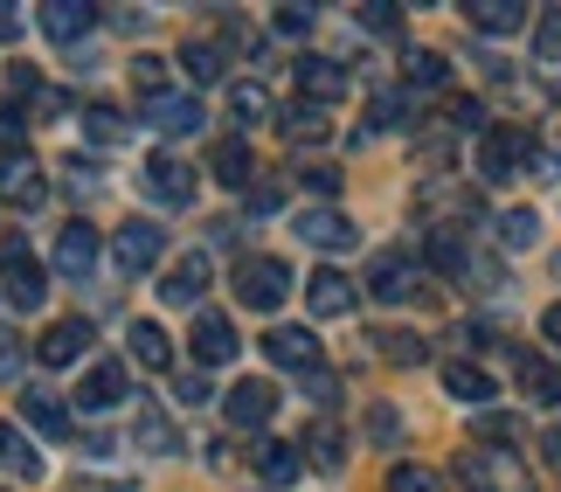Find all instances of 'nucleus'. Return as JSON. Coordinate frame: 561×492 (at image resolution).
I'll use <instances>...</instances> for the list:
<instances>
[{"label": "nucleus", "instance_id": "obj_1", "mask_svg": "<svg viewBox=\"0 0 561 492\" xmlns=\"http://www.w3.org/2000/svg\"><path fill=\"white\" fill-rule=\"evenodd\" d=\"M0 298H8L14 312H42V298H49V271H42V256L21 237L0 243Z\"/></svg>", "mask_w": 561, "mask_h": 492}, {"label": "nucleus", "instance_id": "obj_2", "mask_svg": "<svg viewBox=\"0 0 561 492\" xmlns=\"http://www.w3.org/2000/svg\"><path fill=\"white\" fill-rule=\"evenodd\" d=\"M458 479H465V492H534L520 451H485V444L458 451Z\"/></svg>", "mask_w": 561, "mask_h": 492}, {"label": "nucleus", "instance_id": "obj_3", "mask_svg": "<svg viewBox=\"0 0 561 492\" xmlns=\"http://www.w3.org/2000/svg\"><path fill=\"white\" fill-rule=\"evenodd\" d=\"M285 291H291V271L277 264V256H243V264H236V298H243L250 312H277Z\"/></svg>", "mask_w": 561, "mask_h": 492}, {"label": "nucleus", "instance_id": "obj_4", "mask_svg": "<svg viewBox=\"0 0 561 492\" xmlns=\"http://www.w3.org/2000/svg\"><path fill=\"white\" fill-rule=\"evenodd\" d=\"M527 153H534V139H527V133H513V125H492V133L479 139V181H485V187L513 181V174L527 167Z\"/></svg>", "mask_w": 561, "mask_h": 492}, {"label": "nucleus", "instance_id": "obj_5", "mask_svg": "<svg viewBox=\"0 0 561 492\" xmlns=\"http://www.w3.org/2000/svg\"><path fill=\"white\" fill-rule=\"evenodd\" d=\"M112 256H118V271H125V277L153 271L160 256H167V229H160V222H146V216H133V222H125L118 237H112Z\"/></svg>", "mask_w": 561, "mask_h": 492}, {"label": "nucleus", "instance_id": "obj_6", "mask_svg": "<svg viewBox=\"0 0 561 492\" xmlns=\"http://www.w3.org/2000/svg\"><path fill=\"white\" fill-rule=\"evenodd\" d=\"M139 181H146V195H153L160 208H187L194 202V167L181 153H153L139 167Z\"/></svg>", "mask_w": 561, "mask_h": 492}, {"label": "nucleus", "instance_id": "obj_7", "mask_svg": "<svg viewBox=\"0 0 561 492\" xmlns=\"http://www.w3.org/2000/svg\"><path fill=\"white\" fill-rule=\"evenodd\" d=\"M0 202L28 216V208L49 202V174H42V167H35L28 153H8V160H0Z\"/></svg>", "mask_w": 561, "mask_h": 492}, {"label": "nucleus", "instance_id": "obj_8", "mask_svg": "<svg viewBox=\"0 0 561 492\" xmlns=\"http://www.w3.org/2000/svg\"><path fill=\"white\" fill-rule=\"evenodd\" d=\"M125 389H133V375H125V361H98V368L77 381V410L104 416V410H118V402H125Z\"/></svg>", "mask_w": 561, "mask_h": 492}, {"label": "nucleus", "instance_id": "obj_9", "mask_svg": "<svg viewBox=\"0 0 561 492\" xmlns=\"http://www.w3.org/2000/svg\"><path fill=\"white\" fill-rule=\"evenodd\" d=\"M222 410H229V423H236V431H264V423L277 416V389H271V381H236V389L222 396Z\"/></svg>", "mask_w": 561, "mask_h": 492}, {"label": "nucleus", "instance_id": "obj_10", "mask_svg": "<svg viewBox=\"0 0 561 492\" xmlns=\"http://www.w3.org/2000/svg\"><path fill=\"white\" fill-rule=\"evenodd\" d=\"M306 306H312V319H347L354 312V277L333 271V264H319L306 277Z\"/></svg>", "mask_w": 561, "mask_h": 492}, {"label": "nucleus", "instance_id": "obj_11", "mask_svg": "<svg viewBox=\"0 0 561 492\" xmlns=\"http://www.w3.org/2000/svg\"><path fill=\"white\" fill-rule=\"evenodd\" d=\"M146 125L167 133V139H194L202 133V104H194V91H167V98L146 104Z\"/></svg>", "mask_w": 561, "mask_h": 492}, {"label": "nucleus", "instance_id": "obj_12", "mask_svg": "<svg viewBox=\"0 0 561 492\" xmlns=\"http://www.w3.org/2000/svg\"><path fill=\"white\" fill-rule=\"evenodd\" d=\"M368 291L381 298V306H402L409 291H416V264H409V250H381L368 264Z\"/></svg>", "mask_w": 561, "mask_h": 492}, {"label": "nucleus", "instance_id": "obj_13", "mask_svg": "<svg viewBox=\"0 0 561 492\" xmlns=\"http://www.w3.org/2000/svg\"><path fill=\"white\" fill-rule=\"evenodd\" d=\"M291 70H298V91H306V104H319V112H327L333 98H347V70H340L333 56H298Z\"/></svg>", "mask_w": 561, "mask_h": 492}, {"label": "nucleus", "instance_id": "obj_14", "mask_svg": "<svg viewBox=\"0 0 561 492\" xmlns=\"http://www.w3.org/2000/svg\"><path fill=\"white\" fill-rule=\"evenodd\" d=\"M202 291H208V256L202 250L174 256L167 277H160V298H167V306H202Z\"/></svg>", "mask_w": 561, "mask_h": 492}, {"label": "nucleus", "instance_id": "obj_15", "mask_svg": "<svg viewBox=\"0 0 561 492\" xmlns=\"http://www.w3.org/2000/svg\"><path fill=\"white\" fill-rule=\"evenodd\" d=\"M83 347H91V319H56V327L35 340V361L42 368H70Z\"/></svg>", "mask_w": 561, "mask_h": 492}, {"label": "nucleus", "instance_id": "obj_16", "mask_svg": "<svg viewBox=\"0 0 561 492\" xmlns=\"http://www.w3.org/2000/svg\"><path fill=\"white\" fill-rule=\"evenodd\" d=\"M56 271L62 277H91L98 271V229L91 222H62V237H56Z\"/></svg>", "mask_w": 561, "mask_h": 492}, {"label": "nucleus", "instance_id": "obj_17", "mask_svg": "<svg viewBox=\"0 0 561 492\" xmlns=\"http://www.w3.org/2000/svg\"><path fill=\"white\" fill-rule=\"evenodd\" d=\"M91 21H98V8H83V0H49V8H42V35H49L56 49H77V42L91 35Z\"/></svg>", "mask_w": 561, "mask_h": 492}, {"label": "nucleus", "instance_id": "obj_18", "mask_svg": "<svg viewBox=\"0 0 561 492\" xmlns=\"http://www.w3.org/2000/svg\"><path fill=\"white\" fill-rule=\"evenodd\" d=\"M250 465H256V479H264V485H291L298 472H306V451H298V444H285V437H256Z\"/></svg>", "mask_w": 561, "mask_h": 492}, {"label": "nucleus", "instance_id": "obj_19", "mask_svg": "<svg viewBox=\"0 0 561 492\" xmlns=\"http://www.w3.org/2000/svg\"><path fill=\"white\" fill-rule=\"evenodd\" d=\"M264 354L277 361V368H298V375L319 368V340H312L306 327H271V333H264Z\"/></svg>", "mask_w": 561, "mask_h": 492}, {"label": "nucleus", "instance_id": "obj_20", "mask_svg": "<svg viewBox=\"0 0 561 492\" xmlns=\"http://www.w3.org/2000/svg\"><path fill=\"white\" fill-rule=\"evenodd\" d=\"M187 347H194V361H202V368H222V361H236V327H229L222 312H202V319H194V340H187Z\"/></svg>", "mask_w": 561, "mask_h": 492}, {"label": "nucleus", "instance_id": "obj_21", "mask_svg": "<svg viewBox=\"0 0 561 492\" xmlns=\"http://www.w3.org/2000/svg\"><path fill=\"white\" fill-rule=\"evenodd\" d=\"M298 237L312 250H354V222L340 216V208H306V216H298Z\"/></svg>", "mask_w": 561, "mask_h": 492}, {"label": "nucleus", "instance_id": "obj_22", "mask_svg": "<svg viewBox=\"0 0 561 492\" xmlns=\"http://www.w3.org/2000/svg\"><path fill=\"white\" fill-rule=\"evenodd\" d=\"M444 389L458 396L465 410H492V396H500V389H492V375L479 368V361H450V368H444Z\"/></svg>", "mask_w": 561, "mask_h": 492}, {"label": "nucleus", "instance_id": "obj_23", "mask_svg": "<svg viewBox=\"0 0 561 492\" xmlns=\"http://www.w3.org/2000/svg\"><path fill=\"white\" fill-rule=\"evenodd\" d=\"M125 340H133V361H139V368H153V375L174 368V340H167L160 319H133V333H125Z\"/></svg>", "mask_w": 561, "mask_h": 492}, {"label": "nucleus", "instance_id": "obj_24", "mask_svg": "<svg viewBox=\"0 0 561 492\" xmlns=\"http://www.w3.org/2000/svg\"><path fill=\"white\" fill-rule=\"evenodd\" d=\"M208 174L222 181V187H236V195H243V187H256V160H250V146L243 139H222L208 153Z\"/></svg>", "mask_w": 561, "mask_h": 492}, {"label": "nucleus", "instance_id": "obj_25", "mask_svg": "<svg viewBox=\"0 0 561 492\" xmlns=\"http://www.w3.org/2000/svg\"><path fill=\"white\" fill-rule=\"evenodd\" d=\"M133 444H139V451H153V458H174V451H181L174 423H167L153 402H139V410H133Z\"/></svg>", "mask_w": 561, "mask_h": 492}, {"label": "nucleus", "instance_id": "obj_26", "mask_svg": "<svg viewBox=\"0 0 561 492\" xmlns=\"http://www.w3.org/2000/svg\"><path fill=\"white\" fill-rule=\"evenodd\" d=\"M0 472L8 479H42V451L21 437V423H0Z\"/></svg>", "mask_w": 561, "mask_h": 492}, {"label": "nucleus", "instance_id": "obj_27", "mask_svg": "<svg viewBox=\"0 0 561 492\" xmlns=\"http://www.w3.org/2000/svg\"><path fill=\"white\" fill-rule=\"evenodd\" d=\"M306 465H319V472H340V465H347V437H340V423H333V416H319V423H312V437H306Z\"/></svg>", "mask_w": 561, "mask_h": 492}, {"label": "nucleus", "instance_id": "obj_28", "mask_svg": "<svg viewBox=\"0 0 561 492\" xmlns=\"http://www.w3.org/2000/svg\"><path fill=\"white\" fill-rule=\"evenodd\" d=\"M21 416H28L42 437H62V431H70V410H62L49 389H21Z\"/></svg>", "mask_w": 561, "mask_h": 492}, {"label": "nucleus", "instance_id": "obj_29", "mask_svg": "<svg viewBox=\"0 0 561 492\" xmlns=\"http://www.w3.org/2000/svg\"><path fill=\"white\" fill-rule=\"evenodd\" d=\"M229 118H236V133L264 125L271 118V91H264V83H229Z\"/></svg>", "mask_w": 561, "mask_h": 492}, {"label": "nucleus", "instance_id": "obj_30", "mask_svg": "<svg viewBox=\"0 0 561 492\" xmlns=\"http://www.w3.org/2000/svg\"><path fill=\"white\" fill-rule=\"evenodd\" d=\"M465 14H471V28H479V35H513L527 21L520 0H479V8H465Z\"/></svg>", "mask_w": 561, "mask_h": 492}, {"label": "nucleus", "instance_id": "obj_31", "mask_svg": "<svg viewBox=\"0 0 561 492\" xmlns=\"http://www.w3.org/2000/svg\"><path fill=\"white\" fill-rule=\"evenodd\" d=\"M277 125H285V139H291V146H319V139L333 133V125H327V112H319V104H291V112L277 118Z\"/></svg>", "mask_w": 561, "mask_h": 492}, {"label": "nucleus", "instance_id": "obj_32", "mask_svg": "<svg viewBox=\"0 0 561 492\" xmlns=\"http://www.w3.org/2000/svg\"><path fill=\"white\" fill-rule=\"evenodd\" d=\"M492 229H500V250H534L541 243V216H534V208H506Z\"/></svg>", "mask_w": 561, "mask_h": 492}, {"label": "nucleus", "instance_id": "obj_33", "mask_svg": "<svg viewBox=\"0 0 561 492\" xmlns=\"http://www.w3.org/2000/svg\"><path fill=\"white\" fill-rule=\"evenodd\" d=\"M181 70H187V83H222V42H187Z\"/></svg>", "mask_w": 561, "mask_h": 492}, {"label": "nucleus", "instance_id": "obj_34", "mask_svg": "<svg viewBox=\"0 0 561 492\" xmlns=\"http://www.w3.org/2000/svg\"><path fill=\"white\" fill-rule=\"evenodd\" d=\"M450 83V62L437 49H409V91H444Z\"/></svg>", "mask_w": 561, "mask_h": 492}, {"label": "nucleus", "instance_id": "obj_35", "mask_svg": "<svg viewBox=\"0 0 561 492\" xmlns=\"http://www.w3.org/2000/svg\"><path fill=\"white\" fill-rule=\"evenodd\" d=\"M396 125H416V91H381L375 98V133H396Z\"/></svg>", "mask_w": 561, "mask_h": 492}, {"label": "nucleus", "instance_id": "obj_36", "mask_svg": "<svg viewBox=\"0 0 561 492\" xmlns=\"http://www.w3.org/2000/svg\"><path fill=\"white\" fill-rule=\"evenodd\" d=\"M520 381H527V389L541 396V402H561V368H554V361H541V354H520Z\"/></svg>", "mask_w": 561, "mask_h": 492}, {"label": "nucleus", "instance_id": "obj_37", "mask_svg": "<svg viewBox=\"0 0 561 492\" xmlns=\"http://www.w3.org/2000/svg\"><path fill=\"white\" fill-rule=\"evenodd\" d=\"M83 133H91L98 146H118L125 133H133V125H125V112H118V104H91V112H83Z\"/></svg>", "mask_w": 561, "mask_h": 492}, {"label": "nucleus", "instance_id": "obj_38", "mask_svg": "<svg viewBox=\"0 0 561 492\" xmlns=\"http://www.w3.org/2000/svg\"><path fill=\"white\" fill-rule=\"evenodd\" d=\"M125 70H133V91H139L146 104H153V98H167V56H133Z\"/></svg>", "mask_w": 561, "mask_h": 492}, {"label": "nucleus", "instance_id": "obj_39", "mask_svg": "<svg viewBox=\"0 0 561 492\" xmlns=\"http://www.w3.org/2000/svg\"><path fill=\"white\" fill-rule=\"evenodd\" d=\"M527 437V423L520 416H506V410H479V444H520Z\"/></svg>", "mask_w": 561, "mask_h": 492}, {"label": "nucleus", "instance_id": "obj_40", "mask_svg": "<svg viewBox=\"0 0 561 492\" xmlns=\"http://www.w3.org/2000/svg\"><path fill=\"white\" fill-rule=\"evenodd\" d=\"M534 62H548V70L561 62V8H548L541 21H534Z\"/></svg>", "mask_w": 561, "mask_h": 492}, {"label": "nucleus", "instance_id": "obj_41", "mask_svg": "<svg viewBox=\"0 0 561 492\" xmlns=\"http://www.w3.org/2000/svg\"><path fill=\"white\" fill-rule=\"evenodd\" d=\"M388 492H450V485L430 472V465H396V472H388Z\"/></svg>", "mask_w": 561, "mask_h": 492}, {"label": "nucleus", "instance_id": "obj_42", "mask_svg": "<svg viewBox=\"0 0 561 492\" xmlns=\"http://www.w3.org/2000/svg\"><path fill=\"white\" fill-rule=\"evenodd\" d=\"M375 340H381V354H388V361H396V368H416V361L430 354V347H423V340H416V333H396V327H388V333H375Z\"/></svg>", "mask_w": 561, "mask_h": 492}, {"label": "nucleus", "instance_id": "obj_43", "mask_svg": "<svg viewBox=\"0 0 561 492\" xmlns=\"http://www.w3.org/2000/svg\"><path fill=\"white\" fill-rule=\"evenodd\" d=\"M298 187H312L319 202H333L340 195V167H327V160H312V167H298Z\"/></svg>", "mask_w": 561, "mask_h": 492}, {"label": "nucleus", "instance_id": "obj_44", "mask_svg": "<svg viewBox=\"0 0 561 492\" xmlns=\"http://www.w3.org/2000/svg\"><path fill=\"white\" fill-rule=\"evenodd\" d=\"M450 125H458V133H479V139L492 133V125H485V104H479V98H458V104H450Z\"/></svg>", "mask_w": 561, "mask_h": 492}, {"label": "nucleus", "instance_id": "obj_45", "mask_svg": "<svg viewBox=\"0 0 561 492\" xmlns=\"http://www.w3.org/2000/svg\"><path fill=\"white\" fill-rule=\"evenodd\" d=\"M360 28H368V35H396V28H402V14L388 8V0H375V8H360Z\"/></svg>", "mask_w": 561, "mask_h": 492}, {"label": "nucleus", "instance_id": "obj_46", "mask_svg": "<svg viewBox=\"0 0 561 492\" xmlns=\"http://www.w3.org/2000/svg\"><path fill=\"white\" fill-rule=\"evenodd\" d=\"M21 354H28V347H21V333L0 327V381H21Z\"/></svg>", "mask_w": 561, "mask_h": 492}, {"label": "nucleus", "instance_id": "obj_47", "mask_svg": "<svg viewBox=\"0 0 561 492\" xmlns=\"http://www.w3.org/2000/svg\"><path fill=\"white\" fill-rule=\"evenodd\" d=\"M368 437H375V444H396V437H402V423H396V410H388V402H375V410H368Z\"/></svg>", "mask_w": 561, "mask_h": 492}, {"label": "nucleus", "instance_id": "obj_48", "mask_svg": "<svg viewBox=\"0 0 561 492\" xmlns=\"http://www.w3.org/2000/svg\"><path fill=\"white\" fill-rule=\"evenodd\" d=\"M527 174L534 181H561V153H554V146H534V153H527Z\"/></svg>", "mask_w": 561, "mask_h": 492}, {"label": "nucleus", "instance_id": "obj_49", "mask_svg": "<svg viewBox=\"0 0 561 492\" xmlns=\"http://www.w3.org/2000/svg\"><path fill=\"white\" fill-rule=\"evenodd\" d=\"M306 396L319 402V410H333V402H340V381H333L327 368H312V375H306Z\"/></svg>", "mask_w": 561, "mask_h": 492}, {"label": "nucleus", "instance_id": "obj_50", "mask_svg": "<svg viewBox=\"0 0 561 492\" xmlns=\"http://www.w3.org/2000/svg\"><path fill=\"white\" fill-rule=\"evenodd\" d=\"M208 396H215V389H208V375H181V381H174V402H187V410H202Z\"/></svg>", "mask_w": 561, "mask_h": 492}, {"label": "nucleus", "instance_id": "obj_51", "mask_svg": "<svg viewBox=\"0 0 561 492\" xmlns=\"http://www.w3.org/2000/svg\"><path fill=\"white\" fill-rule=\"evenodd\" d=\"M277 202H285V187H277V181H256V187H250V208H256V216H271Z\"/></svg>", "mask_w": 561, "mask_h": 492}, {"label": "nucleus", "instance_id": "obj_52", "mask_svg": "<svg viewBox=\"0 0 561 492\" xmlns=\"http://www.w3.org/2000/svg\"><path fill=\"white\" fill-rule=\"evenodd\" d=\"M312 28V8H277V35H306Z\"/></svg>", "mask_w": 561, "mask_h": 492}, {"label": "nucleus", "instance_id": "obj_53", "mask_svg": "<svg viewBox=\"0 0 561 492\" xmlns=\"http://www.w3.org/2000/svg\"><path fill=\"white\" fill-rule=\"evenodd\" d=\"M8 83H14V91H21V98H42V77L28 70V62H14V70H8Z\"/></svg>", "mask_w": 561, "mask_h": 492}, {"label": "nucleus", "instance_id": "obj_54", "mask_svg": "<svg viewBox=\"0 0 561 492\" xmlns=\"http://www.w3.org/2000/svg\"><path fill=\"white\" fill-rule=\"evenodd\" d=\"M0 146H8V153L21 146V112H8V104H0Z\"/></svg>", "mask_w": 561, "mask_h": 492}, {"label": "nucleus", "instance_id": "obj_55", "mask_svg": "<svg viewBox=\"0 0 561 492\" xmlns=\"http://www.w3.org/2000/svg\"><path fill=\"white\" fill-rule=\"evenodd\" d=\"M0 42H21V8L14 0H0Z\"/></svg>", "mask_w": 561, "mask_h": 492}, {"label": "nucleus", "instance_id": "obj_56", "mask_svg": "<svg viewBox=\"0 0 561 492\" xmlns=\"http://www.w3.org/2000/svg\"><path fill=\"white\" fill-rule=\"evenodd\" d=\"M541 333H548L554 347H561V306H548V312H541Z\"/></svg>", "mask_w": 561, "mask_h": 492}, {"label": "nucleus", "instance_id": "obj_57", "mask_svg": "<svg viewBox=\"0 0 561 492\" xmlns=\"http://www.w3.org/2000/svg\"><path fill=\"white\" fill-rule=\"evenodd\" d=\"M554 277H561V256H554Z\"/></svg>", "mask_w": 561, "mask_h": 492}, {"label": "nucleus", "instance_id": "obj_58", "mask_svg": "<svg viewBox=\"0 0 561 492\" xmlns=\"http://www.w3.org/2000/svg\"><path fill=\"white\" fill-rule=\"evenodd\" d=\"M554 98H561V83H554Z\"/></svg>", "mask_w": 561, "mask_h": 492}]
</instances>
